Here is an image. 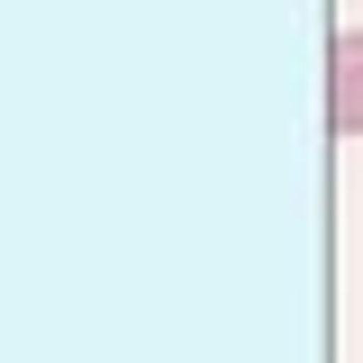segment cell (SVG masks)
<instances>
[{
  "instance_id": "6da1fadb",
  "label": "cell",
  "mask_w": 363,
  "mask_h": 363,
  "mask_svg": "<svg viewBox=\"0 0 363 363\" xmlns=\"http://www.w3.org/2000/svg\"><path fill=\"white\" fill-rule=\"evenodd\" d=\"M336 136H363V28H345L336 37Z\"/></svg>"
}]
</instances>
